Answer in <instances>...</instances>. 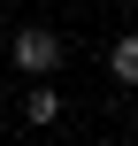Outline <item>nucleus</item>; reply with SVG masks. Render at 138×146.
I'll use <instances>...</instances> for the list:
<instances>
[{"instance_id":"f257e3e1","label":"nucleus","mask_w":138,"mask_h":146,"mask_svg":"<svg viewBox=\"0 0 138 146\" xmlns=\"http://www.w3.org/2000/svg\"><path fill=\"white\" fill-rule=\"evenodd\" d=\"M8 54H15L23 77H54V69L69 62V38L46 31V23H15V31H8Z\"/></svg>"},{"instance_id":"20e7f679","label":"nucleus","mask_w":138,"mask_h":146,"mask_svg":"<svg viewBox=\"0 0 138 146\" xmlns=\"http://www.w3.org/2000/svg\"><path fill=\"white\" fill-rule=\"evenodd\" d=\"M0 131H8V92H0Z\"/></svg>"},{"instance_id":"7ed1b4c3","label":"nucleus","mask_w":138,"mask_h":146,"mask_svg":"<svg viewBox=\"0 0 138 146\" xmlns=\"http://www.w3.org/2000/svg\"><path fill=\"white\" fill-rule=\"evenodd\" d=\"M108 77H115V85H138V31H123V38L108 46Z\"/></svg>"},{"instance_id":"f03ea898","label":"nucleus","mask_w":138,"mask_h":146,"mask_svg":"<svg viewBox=\"0 0 138 146\" xmlns=\"http://www.w3.org/2000/svg\"><path fill=\"white\" fill-rule=\"evenodd\" d=\"M23 123H38V131L61 123V92H54L46 77H31V92H23Z\"/></svg>"}]
</instances>
